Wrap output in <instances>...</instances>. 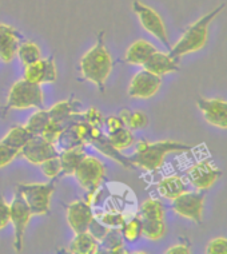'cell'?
<instances>
[{
	"mask_svg": "<svg viewBox=\"0 0 227 254\" xmlns=\"http://www.w3.org/2000/svg\"><path fill=\"white\" fill-rule=\"evenodd\" d=\"M84 146H75V147H71V149L63 150L60 154H59V158H60L61 162V173L60 176H74L75 170L82 159L86 157V150H84Z\"/></svg>",
	"mask_w": 227,
	"mask_h": 254,
	"instance_id": "obj_20",
	"label": "cell"
},
{
	"mask_svg": "<svg viewBox=\"0 0 227 254\" xmlns=\"http://www.w3.org/2000/svg\"><path fill=\"white\" fill-rule=\"evenodd\" d=\"M126 221V215L119 211H107L101 215V222L109 228H120Z\"/></svg>",
	"mask_w": 227,
	"mask_h": 254,
	"instance_id": "obj_33",
	"label": "cell"
},
{
	"mask_svg": "<svg viewBox=\"0 0 227 254\" xmlns=\"http://www.w3.org/2000/svg\"><path fill=\"white\" fill-rule=\"evenodd\" d=\"M79 67L82 76L86 80L95 84L102 92L105 91L106 80L109 79L113 70V59L109 50L106 49L103 32L99 35L98 43L80 59Z\"/></svg>",
	"mask_w": 227,
	"mask_h": 254,
	"instance_id": "obj_2",
	"label": "cell"
},
{
	"mask_svg": "<svg viewBox=\"0 0 227 254\" xmlns=\"http://www.w3.org/2000/svg\"><path fill=\"white\" fill-rule=\"evenodd\" d=\"M142 219H165V206L157 198H149L139 207Z\"/></svg>",
	"mask_w": 227,
	"mask_h": 254,
	"instance_id": "obj_25",
	"label": "cell"
},
{
	"mask_svg": "<svg viewBox=\"0 0 227 254\" xmlns=\"http://www.w3.org/2000/svg\"><path fill=\"white\" fill-rule=\"evenodd\" d=\"M143 68L158 76H163V75L179 71V64H178V59L170 57V54L159 53L157 50L149 58V61L144 63Z\"/></svg>",
	"mask_w": 227,
	"mask_h": 254,
	"instance_id": "obj_17",
	"label": "cell"
},
{
	"mask_svg": "<svg viewBox=\"0 0 227 254\" xmlns=\"http://www.w3.org/2000/svg\"><path fill=\"white\" fill-rule=\"evenodd\" d=\"M223 8H225V4H221L210 13L198 19L197 22L192 23L191 26H188L187 30L183 32L182 38L170 49V57L179 59L183 55L197 53V51L203 49L207 43V38H209L210 24L219 13L222 12Z\"/></svg>",
	"mask_w": 227,
	"mask_h": 254,
	"instance_id": "obj_3",
	"label": "cell"
},
{
	"mask_svg": "<svg viewBox=\"0 0 227 254\" xmlns=\"http://www.w3.org/2000/svg\"><path fill=\"white\" fill-rule=\"evenodd\" d=\"M18 57L22 62L24 67L30 66L36 61L42 59V53H40L39 46L34 42H24V43L19 44L18 47Z\"/></svg>",
	"mask_w": 227,
	"mask_h": 254,
	"instance_id": "obj_26",
	"label": "cell"
},
{
	"mask_svg": "<svg viewBox=\"0 0 227 254\" xmlns=\"http://www.w3.org/2000/svg\"><path fill=\"white\" fill-rule=\"evenodd\" d=\"M162 86V76L153 74L147 70H142L134 75L128 87V95L136 99L153 98Z\"/></svg>",
	"mask_w": 227,
	"mask_h": 254,
	"instance_id": "obj_12",
	"label": "cell"
},
{
	"mask_svg": "<svg viewBox=\"0 0 227 254\" xmlns=\"http://www.w3.org/2000/svg\"><path fill=\"white\" fill-rule=\"evenodd\" d=\"M40 167H42V171L44 173V176L54 180V178H57V177L60 176L61 173L60 158H59V155L48 158L47 161H44V162L40 165Z\"/></svg>",
	"mask_w": 227,
	"mask_h": 254,
	"instance_id": "obj_31",
	"label": "cell"
},
{
	"mask_svg": "<svg viewBox=\"0 0 227 254\" xmlns=\"http://www.w3.org/2000/svg\"><path fill=\"white\" fill-rule=\"evenodd\" d=\"M110 229L109 226H106L103 222H101V221H98V219H92L91 224H90V226H88V230L87 232L91 234L94 238H96L98 241H102L103 238H105V236L107 234V232H109Z\"/></svg>",
	"mask_w": 227,
	"mask_h": 254,
	"instance_id": "obj_37",
	"label": "cell"
},
{
	"mask_svg": "<svg viewBox=\"0 0 227 254\" xmlns=\"http://www.w3.org/2000/svg\"><path fill=\"white\" fill-rule=\"evenodd\" d=\"M206 254H227V238L218 237L207 244L205 250Z\"/></svg>",
	"mask_w": 227,
	"mask_h": 254,
	"instance_id": "obj_34",
	"label": "cell"
},
{
	"mask_svg": "<svg viewBox=\"0 0 227 254\" xmlns=\"http://www.w3.org/2000/svg\"><path fill=\"white\" fill-rule=\"evenodd\" d=\"M147 123H149V118L143 111H131L127 127L130 130H139V128H143V127L147 126Z\"/></svg>",
	"mask_w": 227,
	"mask_h": 254,
	"instance_id": "obj_35",
	"label": "cell"
},
{
	"mask_svg": "<svg viewBox=\"0 0 227 254\" xmlns=\"http://www.w3.org/2000/svg\"><path fill=\"white\" fill-rule=\"evenodd\" d=\"M32 213L27 205L26 199L23 198L20 191L16 190L11 205H9V222L13 225V246L15 252L23 250V240H24V232L28 222H30Z\"/></svg>",
	"mask_w": 227,
	"mask_h": 254,
	"instance_id": "obj_6",
	"label": "cell"
},
{
	"mask_svg": "<svg viewBox=\"0 0 227 254\" xmlns=\"http://www.w3.org/2000/svg\"><path fill=\"white\" fill-rule=\"evenodd\" d=\"M18 191L26 199L32 215H44L50 210L51 197L55 191V185L50 184H19Z\"/></svg>",
	"mask_w": 227,
	"mask_h": 254,
	"instance_id": "obj_5",
	"label": "cell"
},
{
	"mask_svg": "<svg viewBox=\"0 0 227 254\" xmlns=\"http://www.w3.org/2000/svg\"><path fill=\"white\" fill-rule=\"evenodd\" d=\"M99 252V241L88 232L76 233L68 248V253L72 254H95Z\"/></svg>",
	"mask_w": 227,
	"mask_h": 254,
	"instance_id": "obj_21",
	"label": "cell"
},
{
	"mask_svg": "<svg viewBox=\"0 0 227 254\" xmlns=\"http://www.w3.org/2000/svg\"><path fill=\"white\" fill-rule=\"evenodd\" d=\"M157 51V47L153 43H150L147 40L139 39L127 49L124 54V61L128 64L134 66H143L146 62L149 61V58Z\"/></svg>",
	"mask_w": 227,
	"mask_h": 254,
	"instance_id": "obj_18",
	"label": "cell"
},
{
	"mask_svg": "<svg viewBox=\"0 0 227 254\" xmlns=\"http://www.w3.org/2000/svg\"><path fill=\"white\" fill-rule=\"evenodd\" d=\"M44 103L42 84L32 83L27 79H20L9 90L5 110H24L38 107L42 109Z\"/></svg>",
	"mask_w": 227,
	"mask_h": 254,
	"instance_id": "obj_4",
	"label": "cell"
},
{
	"mask_svg": "<svg viewBox=\"0 0 227 254\" xmlns=\"http://www.w3.org/2000/svg\"><path fill=\"white\" fill-rule=\"evenodd\" d=\"M106 126H107V130L110 132H115L118 131V130H122L126 127V125L123 123V121L120 119V117H115V115H111L109 118L105 121Z\"/></svg>",
	"mask_w": 227,
	"mask_h": 254,
	"instance_id": "obj_40",
	"label": "cell"
},
{
	"mask_svg": "<svg viewBox=\"0 0 227 254\" xmlns=\"http://www.w3.org/2000/svg\"><path fill=\"white\" fill-rule=\"evenodd\" d=\"M20 35L12 27L0 23V61L9 63L18 53Z\"/></svg>",
	"mask_w": 227,
	"mask_h": 254,
	"instance_id": "obj_16",
	"label": "cell"
},
{
	"mask_svg": "<svg viewBox=\"0 0 227 254\" xmlns=\"http://www.w3.org/2000/svg\"><path fill=\"white\" fill-rule=\"evenodd\" d=\"M166 254H190L191 253V245L188 241H183L176 245L170 246L169 249L165 252Z\"/></svg>",
	"mask_w": 227,
	"mask_h": 254,
	"instance_id": "obj_41",
	"label": "cell"
},
{
	"mask_svg": "<svg viewBox=\"0 0 227 254\" xmlns=\"http://www.w3.org/2000/svg\"><path fill=\"white\" fill-rule=\"evenodd\" d=\"M19 155H22L24 159L32 165H42L48 158H53L59 155L57 149L54 143L44 139L42 135H32L26 145L23 146Z\"/></svg>",
	"mask_w": 227,
	"mask_h": 254,
	"instance_id": "obj_11",
	"label": "cell"
},
{
	"mask_svg": "<svg viewBox=\"0 0 227 254\" xmlns=\"http://www.w3.org/2000/svg\"><path fill=\"white\" fill-rule=\"evenodd\" d=\"M123 236L120 229H110L105 238L102 240V244L109 253H123Z\"/></svg>",
	"mask_w": 227,
	"mask_h": 254,
	"instance_id": "obj_29",
	"label": "cell"
},
{
	"mask_svg": "<svg viewBox=\"0 0 227 254\" xmlns=\"http://www.w3.org/2000/svg\"><path fill=\"white\" fill-rule=\"evenodd\" d=\"M57 66L54 58H47V59L42 58L30 66H26L24 70V79L32 83H54L57 80Z\"/></svg>",
	"mask_w": 227,
	"mask_h": 254,
	"instance_id": "obj_15",
	"label": "cell"
},
{
	"mask_svg": "<svg viewBox=\"0 0 227 254\" xmlns=\"http://www.w3.org/2000/svg\"><path fill=\"white\" fill-rule=\"evenodd\" d=\"M191 146L178 142V140H158L149 142L140 139L136 143L135 153L130 158V161L135 167H139L146 171L159 170L165 165V159L170 153H184L190 151Z\"/></svg>",
	"mask_w": 227,
	"mask_h": 254,
	"instance_id": "obj_1",
	"label": "cell"
},
{
	"mask_svg": "<svg viewBox=\"0 0 227 254\" xmlns=\"http://www.w3.org/2000/svg\"><path fill=\"white\" fill-rule=\"evenodd\" d=\"M197 106L209 125L227 130V101L219 98L209 99V98L199 97Z\"/></svg>",
	"mask_w": 227,
	"mask_h": 254,
	"instance_id": "obj_13",
	"label": "cell"
},
{
	"mask_svg": "<svg viewBox=\"0 0 227 254\" xmlns=\"http://www.w3.org/2000/svg\"><path fill=\"white\" fill-rule=\"evenodd\" d=\"M94 219L91 205L86 201H75L67 206V222L74 233L87 232Z\"/></svg>",
	"mask_w": 227,
	"mask_h": 254,
	"instance_id": "obj_14",
	"label": "cell"
},
{
	"mask_svg": "<svg viewBox=\"0 0 227 254\" xmlns=\"http://www.w3.org/2000/svg\"><path fill=\"white\" fill-rule=\"evenodd\" d=\"M132 130H130L128 127H124L122 130H118V131L115 132H110L109 135V140L110 143L113 145L114 149L116 150H124V149H128L130 146H132L134 143V134H132Z\"/></svg>",
	"mask_w": 227,
	"mask_h": 254,
	"instance_id": "obj_27",
	"label": "cell"
},
{
	"mask_svg": "<svg viewBox=\"0 0 227 254\" xmlns=\"http://www.w3.org/2000/svg\"><path fill=\"white\" fill-rule=\"evenodd\" d=\"M50 121H51V117H50L48 110L40 109L39 111H36L35 114L31 115L26 127L32 135H42L44 127L47 126Z\"/></svg>",
	"mask_w": 227,
	"mask_h": 254,
	"instance_id": "obj_28",
	"label": "cell"
},
{
	"mask_svg": "<svg viewBox=\"0 0 227 254\" xmlns=\"http://www.w3.org/2000/svg\"><path fill=\"white\" fill-rule=\"evenodd\" d=\"M79 106H80V102L79 101L67 99V101H61L59 103H57V105H54L51 109L48 110V113H50L51 121L60 122L64 125L70 117L79 113Z\"/></svg>",
	"mask_w": 227,
	"mask_h": 254,
	"instance_id": "obj_22",
	"label": "cell"
},
{
	"mask_svg": "<svg viewBox=\"0 0 227 254\" xmlns=\"http://www.w3.org/2000/svg\"><path fill=\"white\" fill-rule=\"evenodd\" d=\"M31 138H32V134L28 131V128L26 126H16L9 130L8 134L1 140V143L20 151V149L26 145Z\"/></svg>",
	"mask_w": 227,
	"mask_h": 254,
	"instance_id": "obj_23",
	"label": "cell"
},
{
	"mask_svg": "<svg viewBox=\"0 0 227 254\" xmlns=\"http://www.w3.org/2000/svg\"><path fill=\"white\" fill-rule=\"evenodd\" d=\"M83 118L90 126L102 127V125L105 123L103 115H102L101 111L98 109H95V107H91V109H88L86 113H83Z\"/></svg>",
	"mask_w": 227,
	"mask_h": 254,
	"instance_id": "obj_38",
	"label": "cell"
},
{
	"mask_svg": "<svg viewBox=\"0 0 227 254\" xmlns=\"http://www.w3.org/2000/svg\"><path fill=\"white\" fill-rule=\"evenodd\" d=\"M142 219V218H140ZM166 234L165 219H142V236L150 241H159Z\"/></svg>",
	"mask_w": 227,
	"mask_h": 254,
	"instance_id": "obj_24",
	"label": "cell"
},
{
	"mask_svg": "<svg viewBox=\"0 0 227 254\" xmlns=\"http://www.w3.org/2000/svg\"><path fill=\"white\" fill-rule=\"evenodd\" d=\"M186 191H187V185L182 177L176 176V174L165 177L158 184V193L170 201L179 197L180 194L186 193Z\"/></svg>",
	"mask_w": 227,
	"mask_h": 254,
	"instance_id": "obj_19",
	"label": "cell"
},
{
	"mask_svg": "<svg viewBox=\"0 0 227 254\" xmlns=\"http://www.w3.org/2000/svg\"><path fill=\"white\" fill-rule=\"evenodd\" d=\"M171 209L175 214L182 218L192 221L195 224H201L203 219L205 209V194L202 191H186L179 197L172 199Z\"/></svg>",
	"mask_w": 227,
	"mask_h": 254,
	"instance_id": "obj_7",
	"label": "cell"
},
{
	"mask_svg": "<svg viewBox=\"0 0 227 254\" xmlns=\"http://www.w3.org/2000/svg\"><path fill=\"white\" fill-rule=\"evenodd\" d=\"M18 155V150L12 149V147H9V146L0 142V167H4L9 165Z\"/></svg>",
	"mask_w": 227,
	"mask_h": 254,
	"instance_id": "obj_36",
	"label": "cell"
},
{
	"mask_svg": "<svg viewBox=\"0 0 227 254\" xmlns=\"http://www.w3.org/2000/svg\"><path fill=\"white\" fill-rule=\"evenodd\" d=\"M9 224V205L0 194V230Z\"/></svg>",
	"mask_w": 227,
	"mask_h": 254,
	"instance_id": "obj_39",
	"label": "cell"
},
{
	"mask_svg": "<svg viewBox=\"0 0 227 254\" xmlns=\"http://www.w3.org/2000/svg\"><path fill=\"white\" fill-rule=\"evenodd\" d=\"M120 232L124 240L128 242H135L142 236V219L139 215L132 217L128 221H124V224L120 226Z\"/></svg>",
	"mask_w": 227,
	"mask_h": 254,
	"instance_id": "obj_30",
	"label": "cell"
},
{
	"mask_svg": "<svg viewBox=\"0 0 227 254\" xmlns=\"http://www.w3.org/2000/svg\"><path fill=\"white\" fill-rule=\"evenodd\" d=\"M106 169L103 163L94 157H86L79 163L74 176L76 177L79 185L87 190V193H98L102 181L105 178Z\"/></svg>",
	"mask_w": 227,
	"mask_h": 254,
	"instance_id": "obj_8",
	"label": "cell"
},
{
	"mask_svg": "<svg viewBox=\"0 0 227 254\" xmlns=\"http://www.w3.org/2000/svg\"><path fill=\"white\" fill-rule=\"evenodd\" d=\"M132 11L138 15V19H139L140 24H142L144 30L153 36H155L162 44H165L166 47L171 49L169 36H167L166 26L162 20L161 15L155 9L135 0L132 3Z\"/></svg>",
	"mask_w": 227,
	"mask_h": 254,
	"instance_id": "obj_9",
	"label": "cell"
},
{
	"mask_svg": "<svg viewBox=\"0 0 227 254\" xmlns=\"http://www.w3.org/2000/svg\"><path fill=\"white\" fill-rule=\"evenodd\" d=\"M63 128H64V125L60 122H55V121H50L48 125L44 127L43 132H42V136H43L44 139H47L48 142H51V143H57V139H59V136L61 135V132H63Z\"/></svg>",
	"mask_w": 227,
	"mask_h": 254,
	"instance_id": "obj_32",
	"label": "cell"
},
{
	"mask_svg": "<svg viewBox=\"0 0 227 254\" xmlns=\"http://www.w3.org/2000/svg\"><path fill=\"white\" fill-rule=\"evenodd\" d=\"M186 177L198 191H206L213 188L222 177V170L210 162L209 159H203L188 167L186 170Z\"/></svg>",
	"mask_w": 227,
	"mask_h": 254,
	"instance_id": "obj_10",
	"label": "cell"
}]
</instances>
